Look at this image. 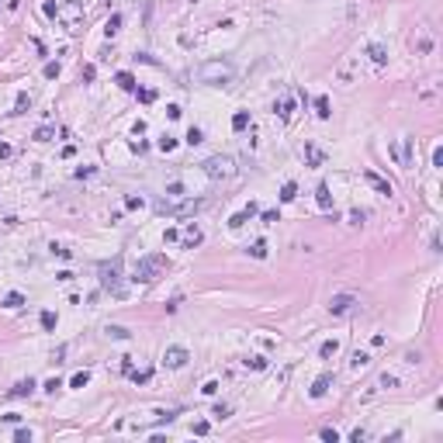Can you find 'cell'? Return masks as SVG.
<instances>
[{
  "label": "cell",
  "mask_w": 443,
  "mask_h": 443,
  "mask_svg": "<svg viewBox=\"0 0 443 443\" xmlns=\"http://www.w3.org/2000/svg\"><path fill=\"white\" fill-rule=\"evenodd\" d=\"M232 76H236V69L229 63H222V59H208V63L198 66V80L208 83V87H229Z\"/></svg>",
  "instance_id": "obj_1"
},
{
  "label": "cell",
  "mask_w": 443,
  "mask_h": 443,
  "mask_svg": "<svg viewBox=\"0 0 443 443\" xmlns=\"http://www.w3.org/2000/svg\"><path fill=\"white\" fill-rule=\"evenodd\" d=\"M163 270H170L167 253H149V256H142V260L135 263V277H132V280H138V284H153Z\"/></svg>",
  "instance_id": "obj_2"
},
{
  "label": "cell",
  "mask_w": 443,
  "mask_h": 443,
  "mask_svg": "<svg viewBox=\"0 0 443 443\" xmlns=\"http://www.w3.org/2000/svg\"><path fill=\"white\" fill-rule=\"evenodd\" d=\"M201 204H204L201 198H194V201H191V198H177V204L167 198V201L156 204V211H160V215H170V218H184V215H194Z\"/></svg>",
  "instance_id": "obj_3"
},
{
  "label": "cell",
  "mask_w": 443,
  "mask_h": 443,
  "mask_svg": "<svg viewBox=\"0 0 443 443\" xmlns=\"http://www.w3.org/2000/svg\"><path fill=\"white\" fill-rule=\"evenodd\" d=\"M97 273H101V287H107L111 294H118V298H121V294H125V291H121V260L114 256V260L101 263Z\"/></svg>",
  "instance_id": "obj_4"
},
{
  "label": "cell",
  "mask_w": 443,
  "mask_h": 443,
  "mask_svg": "<svg viewBox=\"0 0 443 443\" xmlns=\"http://www.w3.org/2000/svg\"><path fill=\"white\" fill-rule=\"evenodd\" d=\"M204 173L211 180H229V177H236V160L232 156H211V160H204Z\"/></svg>",
  "instance_id": "obj_5"
},
{
  "label": "cell",
  "mask_w": 443,
  "mask_h": 443,
  "mask_svg": "<svg viewBox=\"0 0 443 443\" xmlns=\"http://www.w3.org/2000/svg\"><path fill=\"white\" fill-rule=\"evenodd\" d=\"M388 153L398 160V167H402V170H409V167H412V153H415V138H412V135H405V138L391 142V145H388Z\"/></svg>",
  "instance_id": "obj_6"
},
{
  "label": "cell",
  "mask_w": 443,
  "mask_h": 443,
  "mask_svg": "<svg viewBox=\"0 0 443 443\" xmlns=\"http://www.w3.org/2000/svg\"><path fill=\"white\" fill-rule=\"evenodd\" d=\"M187 360H191L187 346H167V353H163V367H170V371L187 367Z\"/></svg>",
  "instance_id": "obj_7"
},
{
  "label": "cell",
  "mask_w": 443,
  "mask_h": 443,
  "mask_svg": "<svg viewBox=\"0 0 443 443\" xmlns=\"http://www.w3.org/2000/svg\"><path fill=\"white\" fill-rule=\"evenodd\" d=\"M357 308V298L353 294H333L329 298V312L333 315H346V312H353Z\"/></svg>",
  "instance_id": "obj_8"
},
{
  "label": "cell",
  "mask_w": 443,
  "mask_h": 443,
  "mask_svg": "<svg viewBox=\"0 0 443 443\" xmlns=\"http://www.w3.org/2000/svg\"><path fill=\"white\" fill-rule=\"evenodd\" d=\"M364 180L377 191V194H384V198H391L395 194V187H391V180H384L381 173H374V170H364Z\"/></svg>",
  "instance_id": "obj_9"
},
{
  "label": "cell",
  "mask_w": 443,
  "mask_h": 443,
  "mask_svg": "<svg viewBox=\"0 0 443 443\" xmlns=\"http://www.w3.org/2000/svg\"><path fill=\"white\" fill-rule=\"evenodd\" d=\"M333 381H336V374H329V371H326V374H319V377L312 381L308 395H312V398H326V395H329V388H333Z\"/></svg>",
  "instance_id": "obj_10"
},
{
  "label": "cell",
  "mask_w": 443,
  "mask_h": 443,
  "mask_svg": "<svg viewBox=\"0 0 443 443\" xmlns=\"http://www.w3.org/2000/svg\"><path fill=\"white\" fill-rule=\"evenodd\" d=\"M180 242H184L187 249H194V246H201V242H204V232H201V229H198V225L191 222V225L184 229V236H180Z\"/></svg>",
  "instance_id": "obj_11"
},
{
  "label": "cell",
  "mask_w": 443,
  "mask_h": 443,
  "mask_svg": "<svg viewBox=\"0 0 443 443\" xmlns=\"http://www.w3.org/2000/svg\"><path fill=\"white\" fill-rule=\"evenodd\" d=\"M253 215H256V204H253V201H249V204H246V208H242V211H236V215H232V218H229V229H242V225H246V222H249V218H253Z\"/></svg>",
  "instance_id": "obj_12"
},
{
  "label": "cell",
  "mask_w": 443,
  "mask_h": 443,
  "mask_svg": "<svg viewBox=\"0 0 443 443\" xmlns=\"http://www.w3.org/2000/svg\"><path fill=\"white\" fill-rule=\"evenodd\" d=\"M305 163H308V167H322V163H326V153L319 149V145L308 142V145H305Z\"/></svg>",
  "instance_id": "obj_13"
},
{
  "label": "cell",
  "mask_w": 443,
  "mask_h": 443,
  "mask_svg": "<svg viewBox=\"0 0 443 443\" xmlns=\"http://www.w3.org/2000/svg\"><path fill=\"white\" fill-rule=\"evenodd\" d=\"M367 56H371V63H374V66H384V63H388V49H384V45H377V42H371V45H367Z\"/></svg>",
  "instance_id": "obj_14"
},
{
  "label": "cell",
  "mask_w": 443,
  "mask_h": 443,
  "mask_svg": "<svg viewBox=\"0 0 443 443\" xmlns=\"http://www.w3.org/2000/svg\"><path fill=\"white\" fill-rule=\"evenodd\" d=\"M315 114H319L322 121H329V118H333V104H329V97H326V94H319V97H315Z\"/></svg>",
  "instance_id": "obj_15"
},
{
  "label": "cell",
  "mask_w": 443,
  "mask_h": 443,
  "mask_svg": "<svg viewBox=\"0 0 443 443\" xmlns=\"http://www.w3.org/2000/svg\"><path fill=\"white\" fill-rule=\"evenodd\" d=\"M273 111H277V118H280V121H287V118H291V111H294V101H291V97H280V101L273 104Z\"/></svg>",
  "instance_id": "obj_16"
},
{
  "label": "cell",
  "mask_w": 443,
  "mask_h": 443,
  "mask_svg": "<svg viewBox=\"0 0 443 443\" xmlns=\"http://www.w3.org/2000/svg\"><path fill=\"white\" fill-rule=\"evenodd\" d=\"M32 391H35V381L28 377V381H18V384L11 388V398H28Z\"/></svg>",
  "instance_id": "obj_17"
},
{
  "label": "cell",
  "mask_w": 443,
  "mask_h": 443,
  "mask_svg": "<svg viewBox=\"0 0 443 443\" xmlns=\"http://www.w3.org/2000/svg\"><path fill=\"white\" fill-rule=\"evenodd\" d=\"M315 201H319V208H326V211L333 208V194H329V187H326V184H319V187H315Z\"/></svg>",
  "instance_id": "obj_18"
},
{
  "label": "cell",
  "mask_w": 443,
  "mask_h": 443,
  "mask_svg": "<svg viewBox=\"0 0 443 443\" xmlns=\"http://www.w3.org/2000/svg\"><path fill=\"white\" fill-rule=\"evenodd\" d=\"M336 353H340V340H326V343L319 346V357H322V360H333Z\"/></svg>",
  "instance_id": "obj_19"
},
{
  "label": "cell",
  "mask_w": 443,
  "mask_h": 443,
  "mask_svg": "<svg viewBox=\"0 0 443 443\" xmlns=\"http://www.w3.org/2000/svg\"><path fill=\"white\" fill-rule=\"evenodd\" d=\"M114 83H118L121 90H135V87H138V83H135V76H132V73H125V69H121V73H114Z\"/></svg>",
  "instance_id": "obj_20"
},
{
  "label": "cell",
  "mask_w": 443,
  "mask_h": 443,
  "mask_svg": "<svg viewBox=\"0 0 443 443\" xmlns=\"http://www.w3.org/2000/svg\"><path fill=\"white\" fill-rule=\"evenodd\" d=\"M118 32H121V14H111V18H107V25H104V35H107V38H114Z\"/></svg>",
  "instance_id": "obj_21"
},
{
  "label": "cell",
  "mask_w": 443,
  "mask_h": 443,
  "mask_svg": "<svg viewBox=\"0 0 443 443\" xmlns=\"http://www.w3.org/2000/svg\"><path fill=\"white\" fill-rule=\"evenodd\" d=\"M336 80H340V83H353V59L343 63V66L336 69Z\"/></svg>",
  "instance_id": "obj_22"
},
{
  "label": "cell",
  "mask_w": 443,
  "mask_h": 443,
  "mask_svg": "<svg viewBox=\"0 0 443 443\" xmlns=\"http://www.w3.org/2000/svg\"><path fill=\"white\" fill-rule=\"evenodd\" d=\"M28 107H32V94H18V101H14V114H28Z\"/></svg>",
  "instance_id": "obj_23"
},
{
  "label": "cell",
  "mask_w": 443,
  "mask_h": 443,
  "mask_svg": "<svg viewBox=\"0 0 443 443\" xmlns=\"http://www.w3.org/2000/svg\"><path fill=\"white\" fill-rule=\"evenodd\" d=\"M52 138H56V128L52 125H38L35 128V142H52Z\"/></svg>",
  "instance_id": "obj_24"
},
{
  "label": "cell",
  "mask_w": 443,
  "mask_h": 443,
  "mask_svg": "<svg viewBox=\"0 0 443 443\" xmlns=\"http://www.w3.org/2000/svg\"><path fill=\"white\" fill-rule=\"evenodd\" d=\"M294 198H298V184H294V180H287V184L280 187V201L287 204V201H294Z\"/></svg>",
  "instance_id": "obj_25"
},
{
  "label": "cell",
  "mask_w": 443,
  "mask_h": 443,
  "mask_svg": "<svg viewBox=\"0 0 443 443\" xmlns=\"http://www.w3.org/2000/svg\"><path fill=\"white\" fill-rule=\"evenodd\" d=\"M184 142H187V145H201V142H204V132H201L198 125H191V128H187V138H184Z\"/></svg>",
  "instance_id": "obj_26"
},
{
  "label": "cell",
  "mask_w": 443,
  "mask_h": 443,
  "mask_svg": "<svg viewBox=\"0 0 443 443\" xmlns=\"http://www.w3.org/2000/svg\"><path fill=\"white\" fill-rule=\"evenodd\" d=\"M21 305H25V294L21 291H11L7 298H4V308H21Z\"/></svg>",
  "instance_id": "obj_27"
},
{
  "label": "cell",
  "mask_w": 443,
  "mask_h": 443,
  "mask_svg": "<svg viewBox=\"0 0 443 443\" xmlns=\"http://www.w3.org/2000/svg\"><path fill=\"white\" fill-rule=\"evenodd\" d=\"M246 125H249V111H236V114H232V128H236V132H242Z\"/></svg>",
  "instance_id": "obj_28"
},
{
  "label": "cell",
  "mask_w": 443,
  "mask_h": 443,
  "mask_svg": "<svg viewBox=\"0 0 443 443\" xmlns=\"http://www.w3.org/2000/svg\"><path fill=\"white\" fill-rule=\"evenodd\" d=\"M167 198H170V201H177V198H187V194H184V184H180V180L167 184Z\"/></svg>",
  "instance_id": "obj_29"
},
{
  "label": "cell",
  "mask_w": 443,
  "mask_h": 443,
  "mask_svg": "<svg viewBox=\"0 0 443 443\" xmlns=\"http://www.w3.org/2000/svg\"><path fill=\"white\" fill-rule=\"evenodd\" d=\"M249 256H253V260H267V242H263V239H256V242L249 246Z\"/></svg>",
  "instance_id": "obj_30"
},
{
  "label": "cell",
  "mask_w": 443,
  "mask_h": 443,
  "mask_svg": "<svg viewBox=\"0 0 443 443\" xmlns=\"http://www.w3.org/2000/svg\"><path fill=\"white\" fill-rule=\"evenodd\" d=\"M104 333H107L111 340H128V336H132V333H128L125 326H104Z\"/></svg>",
  "instance_id": "obj_31"
},
{
  "label": "cell",
  "mask_w": 443,
  "mask_h": 443,
  "mask_svg": "<svg viewBox=\"0 0 443 443\" xmlns=\"http://www.w3.org/2000/svg\"><path fill=\"white\" fill-rule=\"evenodd\" d=\"M367 364H371V357H367V353H360V350H357V353L350 357V367H353V371H364Z\"/></svg>",
  "instance_id": "obj_32"
},
{
  "label": "cell",
  "mask_w": 443,
  "mask_h": 443,
  "mask_svg": "<svg viewBox=\"0 0 443 443\" xmlns=\"http://www.w3.org/2000/svg\"><path fill=\"white\" fill-rule=\"evenodd\" d=\"M135 97H138L142 104H153V101H156V90H149V87H135Z\"/></svg>",
  "instance_id": "obj_33"
},
{
  "label": "cell",
  "mask_w": 443,
  "mask_h": 443,
  "mask_svg": "<svg viewBox=\"0 0 443 443\" xmlns=\"http://www.w3.org/2000/svg\"><path fill=\"white\" fill-rule=\"evenodd\" d=\"M90 384V371H80V374H73V381H69V388H87Z\"/></svg>",
  "instance_id": "obj_34"
},
{
  "label": "cell",
  "mask_w": 443,
  "mask_h": 443,
  "mask_svg": "<svg viewBox=\"0 0 443 443\" xmlns=\"http://www.w3.org/2000/svg\"><path fill=\"white\" fill-rule=\"evenodd\" d=\"M128 377H132L135 384H145V381L153 377V371H135V367H132V371H128Z\"/></svg>",
  "instance_id": "obj_35"
},
{
  "label": "cell",
  "mask_w": 443,
  "mask_h": 443,
  "mask_svg": "<svg viewBox=\"0 0 443 443\" xmlns=\"http://www.w3.org/2000/svg\"><path fill=\"white\" fill-rule=\"evenodd\" d=\"M38 322H42V329H56V312H49V308H45V312L38 315Z\"/></svg>",
  "instance_id": "obj_36"
},
{
  "label": "cell",
  "mask_w": 443,
  "mask_h": 443,
  "mask_svg": "<svg viewBox=\"0 0 443 443\" xmlns=\"http://www.w3.org/2000/svg\"><path fill=\"white\" fill-rule=\"evenodd\" d=\"M173 149H177V138L173 135H163L160 138V153H173Z\"/></svg>",
  "instance_id": "obj_37"
},
{
  "label": "cell",
  "mask_w": 443,
  "mask_h": 443,
  "mask_svg": "<svg viewBox=\"0 0 443 443\" xmlns=\"http://www.w3.org/2000/svg\"><path fill=\"white\" fill-rule=\"evenodd\" d=\"M142 204H145V201H142V198H135V194H128V198H125V208H128V211H138Z\"/></svg>",
  "instance_id": "obj_38"
},
{
  "label": "cell",
  "mask_w": 443,
  "mask_h": 443,
  "mask_svg": "<svg viewBox=\"0 0 443 443\" xmlns=\"http://www.w3.org/2000/svg\"><path fill=\"white\" fill-rule=\"evenodd\" d=\"M246 367H249V371H263V367H267V357H249Z\"/></svg>",
  "instance_id": "obj_39"
},
{
  "label": "cell",
  "mask_w": 443,
  "mask_h": 443,
  "mask_svg": "<svg viewBox=\"0 0 443 443\" xmlns=\"http://www.w3.org/2000/svg\"><path fill=\"white\" fill-rule=\"evenodd\" d=\"M42 11H45V18H59V4H52V0H45Z\"/></svg>",
  "instance_id": "obj_40"
},
{
  "label": "cell",
  "mask_w": 443,
  "mask_h": 443,
  "mask_svg": "<svg viewBox=\"0 0 443 443\" xmlns=\"http://www.w3.org/2000/svg\"><path fill=\"white\" fill-rule=\"evenodd\" d=\"M429 49H433V38H426V35H422V38L415 42V52H422V56H426Z\"/></svg>",
  "instance_id": "obj_41"
},
{
  "label": "cell",
  "mask_w": 443,
  "mask_h": 443,
  "mask_svg": "<svg viewBox=\"0 0 443 443\" xmlns=\"http://www.w3.org/2000/svg\"><path fill=\"white\" fill-rule=\"evenodd\" d=\"M42 73H45V80H56V76H59V63H45Z\"/></svg>",
  "instance_id": "obj_42"
},
{
  "label": "cell",
  "mask_w": 443,
  "mask_h": 443,
  "mask_svg": "<svg viewBox=\"0 0 443 443\" xmlns=\"http://www.w3.org/2000/svg\"><path fill=\"white\" fill-rule=\"evenodd\" d=\"M319 436H322V440H329V443H336V440H340V433H336L333 426H326V429H319Z\"/></svg>",
  "instance_id": "obj_43"
},
{
  "label": "cell",
  "mask_w": 443,
  "mask_h": 443,
  "mask_svg": "<svg viewBox=\"0 0 443 443\" xmlns=\"http://www.w3.org/2000/svg\"><path fill=\"white\" fill-rule=\"evenodd\" d=\"M14 156V145L11 142H0V160H11Z\"/></svg>",
  "instance_id": "obj_44"
},
{
  "label": "cell",
  "mask_w": 443,
  "mask_h": 443,
  "mask_svg": "<svg viewBox=\"0 0 443 443\" xmlns=\"http://www.w3.org/2000/svg\"><path fill=\"white\" fill-rule=\"evenodd\" d=\"M80 76H83V80H87V83H90V80H94V76H97V66H90V63H87V66H83V69H80Z\"/></svg>",
  "instance_id": "obj_45"
},
{
  "label": "cell",
  "mask_w": 443,
  "mask_h": 443,
  "mask_svg": "<svg viewBox=\"0 0 443 443\" xmlns=\"http://www.w3.org/2000/svg\"><path fill=\"white\" fill-rule=\"evenodd\" d=\"M52 253H56V256H59V260H69V256H73V253H69V249H66V246H59V242H52Z\"/></svg>",
  "instance_id": "obj_46"
},
{
  "label": "cell",
  "mask_w": 443,
  "mask_h": 443,
  "mask_svg": "<svg viewBox=\"0 0 443 443\" xmlns=\"http://www.w3.org/2000/svg\"><path fill=\"white\" fill-rule=\"evenodd\" d=\"M381 388H398V377L395 374H381Z\"/></svg>",
  "instance_id": "obj_47"
},
{
  "label": "cell",
  "mask_w": 443,
  "mask_h": 443,
  "mask_svg": "<svg viewBox=\"0 0 443 443\" xmlns=\"http://www.w3.org/2000/svg\"><path fill=\"white\" fill-rule=\"evenodd\" d=\"M59 388H63V381H59V377H49V381H45V391H49V395H56Z\"/></svg>",
  "instance_id": "obj_48"
},
{
  "label": "cell",
  "mask_w": 443,
  "mask_h": 443,
  "mask_svg": "<svg viewBox=\"0 0 443 443\" xmlns=\"http://www.w3.org/2000/svg\"><path fill=\"white\" fill-rule=\"evenodd\" d=\"M211 415H215V419H229V415H232V409H229V405H215V412H211Z\"/></svg>",
  "instance_id": "obj_49"
},
{
  "label": "cell",
  "mask_w": 443,
  "mask_h": 443,
  "mask_svg": "<svg viewBox=\"0 0 443 443\" xmlns=\"http://www.w3.org/2000/svg\"><path fill=\"white\" fill-rule=\"evenodd\" d=\"M14 443H32V429H18L14 433Z\"/></svg>",
  "instance_id": "obj_50"
},
{
  "label": "cell",
  "mask_w": 443,
  "mask_h": 443,
  "mask_svg": "<svg viewBox=\"0 0 443 443\" xmlns=\"http://www.w3.org/2000/svg\"><path fill=\"white\" fill-rule=\"evenodd\" d=\"M180 114H184V111H180V104H170V107H167V118H170V121H177Z\"/></svg>",
  "instance_id": "obj_51"
},
{
  "label": "cell",
  "mask_w": 443,
  "mask_h": 443,
  "mask_svg": "<svg viewBox=\"0 0 443 443\" xmlns=\"http://www.w3.org/2000/svg\"><path fill=\"white\" fill-rule=\"evenodd\" d=\"M163 242H180V232H177V229H167V232H163Z\"/></svg>",
  "instance_id": "obj_52"
},
{
  "label": "cell",
  "mask_w": 443,
  "mask_h": 443,
  "mask_svg": "<svg viewBox=\"0 0 443 443\" xmlns=\"http://www.w3.org/2000/svg\"><path fill=\"white\" fill-rule=\"evenodd\" d=\"M350 440H353V443H364V440H367V429H353Z\"/></svg>",
  "instance_id": "obj_53"
},
{
  "label": "cell",
  "mask_w": 443,
  "mask_h": 443,
  "mask_svg": "<svg viewBox=\"0 0 443 443\" xmlns=\"http://www.w3.org/2000/svg\"><path fill=\"white\" fill-rule=\"evenodd\" d=\"M83 177H94V167H80L76 170V180H83Z\"/></svg>",
  "instance_id": "obj_54"
},
{
  "label": "cell",
  "mask_w": 443,
  "mask_h": 443,
  "mask_svg": "<svg viewBox=\"0 0 443 443\" xmlns=\"http://www.w3.org/2000/svg\"><path fill=\"white\" fill-rule=\"evenodd\" d=\"M263 222L273 225V222H280V215H277V211H263Z\"/></svg>",
  "instance_id": "obj_55"
},
{
  "label": "cell",
  "mask_w": 443,
  "mask_h": 443,
  "mask_svg": "<svg viewBox=\"0 0 443 443\" xmlns=\"http://www.w3.org/2000/svg\"><path fill=\"white\" fill-rule=\"evenodd\" d=\"M364 218H367L364 211H353V215H350V225H364Z\"/></svg>",
  "instance_id": "obj_56"
},
{
  "label": "cell",
  "mask_w": 443,
  "mask_h": 443,
  "mask_svg": "<svg viewBox=\"0 0 443 443\" xmlns=\"http://www.w3.org/2000/svg\"><path fill=\"white\" fill-rule=\"evenodd\" d=\"M201 391H204V395H215V391H218V381H204V388H201Z\"/></svg>",
  "instance_id": "obj_57"
},
{
  "label": "cell",
  "mask_w": 443,
  "mask_h": 443,
  "mask_svg": "<svg viewBox=\"0 0 443 443\" xmlns=\"http://www.w3.org/2000/svg\"><path fill=\"white\" fill-rule=\"evenodd\" d=\"M208 429H211V426H208V422H204V419H201V422H194V433H198V436H204V433H208Z\"/></svg>",
  "instance_id": "obj_58"
},
{
  "label": "cell",
  "mask_w": 443,
  "mask_h": 443,
  "mask_svg": "<svg viewBox=\"0 0 443 443\" xmlns=\"http://www.w3.org/2000/svg\"><path fill=\"white\" fill-rule=\"evenodd\" d=\"M76 156V145H63V160H73Z\"/></svg>",
  "instance_id": "obj_59"
},
{
  "label": "cell",
  "mask_w": 443,
  "mask_h": 443,
  "mask_svg": "<svg viewBox=\"0 0 443 443\" xmlns=\"http://www.w3.org/2000/svg\"><path fill=\"white\" fill-rule=\"evenodd\" d=\"M18 4H21V0H7V7H11V11H18Z\"/></svg>",
  "instance_id": "obj_60"
}]
</instances>
